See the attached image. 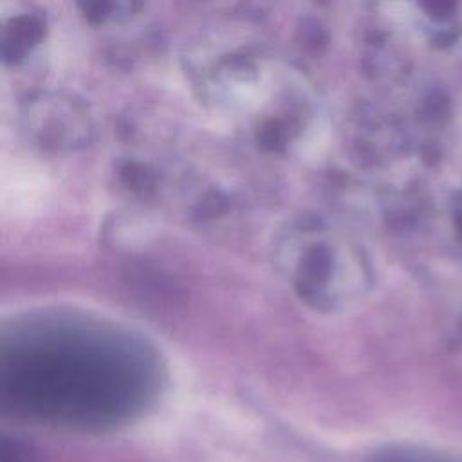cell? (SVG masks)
<instances>
[{
  "mask_svg": "<svg viewBox=\"0 0 462 462\" xmlns=\"http://www.w3.org/2000/svg\"><path fill=\"white\" fill-rule=\"evenodd\" d=\"M157 386L155 354L110 325L38 318L16 325L2 341V406L25 419L112 426L146 408Z\"/></svg>",
  "mask_w": 462,
  "mask_h": 462,
  "instance_id": "cell-1",
  "label": "cell"
},
{
  "mask_svg": "<svg viewBox=\"0 0 462 462\" xmlns=\"http://www.w3.org/2000/svg\"><path fill=\"white\" fill-rule=\"evenodd\" d=\"M20 123L31 139L52 148L85 144L94 134L88 106L67 92L43 90L27 96L20 106Z\"/></svg>",
  "mask_w": 462,
  "mask_h": 462,
  "instance_id": "cell-2",
  "label": "cell"
},
{
  "mask_svg": "<svg viewBox=\"0 0 462 462\" xmlns=\"http://www.w3.org/2000/svg\"><path fill=\"white\" fill-rule=\"evenodd\" d=\"M45 23L36 14H18L9 20L4 27L2 38V54L5 61H20L23 60L43 38Z\"/></svg>",
  "mask_w": 462,
  "mask_h": 462,
  "instance_id": "cell-3",
  "label": "cell"
},
{
  "mask_svg": "<svg viewBox=\"0 0 462 462\" xmlns=\"http://www.w3.org/2000/svg\"><path fill=\"white\" fill-rule=\"evenodd\" d=\"M85 18L94 23L119 20L135 9V0H78Z\"/></svg>",
  "mask_w": 462,
  "mask_h": 462,
  "instance_id": "cell-4",
  "label": "cell"
},
{
  "mask_svg": "<svg viewBox=\"0 0 462 462\" xmlns=\"http://www.w3.org/2000/svg\"><path fill=\"white\" fill-rule=\"evenodd\" d=\"M23 451L20 449V446L14 444L13 449H9V444H4V462H29V458H23Z\"/></svg>",
  "mask_w": 462,
  "mask_h": 462,
  "instance_id": "cell-5",
  "label": "cell"
}]
</instances>
